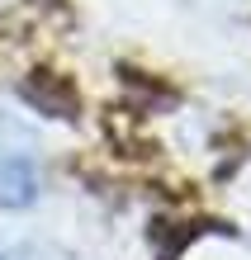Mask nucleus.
<instances>
[{
    "label": "nucleus",
    "instance_id": "f257e3e1",
    "mask_svg": "<svg viewBox=\"0 0 251 260\" xmlns=\"http://www.w3.org/2000/svg\"><path fill=\"white\" fill-rule=\"evenodd\" d=\"M34 194H38V171H34V151H29V133L0 114V204L19 208L34 204Z\"/></svg>",
    "mask_w": 251,
    "mask_h": 260
},
{
    "label": "nucleus",
    "instance_id": "f03ea898",
    "mask_svg": "<svg viewBox=\"0 0 251 260\" xmlns=\"http://www.w3.org/2000/svg\"><path fill=\"white\" fill-rule=\"evenodd\" d=\"M29 100L48 114H76V90L52 71H34L29 76Z\"/></svg>",
    "mask_w": 251,
    "mask_h": 260
}]
</instances>
